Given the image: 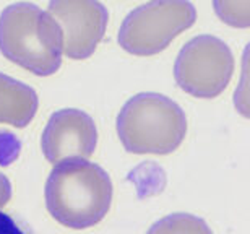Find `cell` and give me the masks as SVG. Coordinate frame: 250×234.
Segmentation results:
<instances>
[{
    "mask_svg": "<svg viewBox=\"0 0 250 234\" xmlns=\"http://www.w3.org/2000/svg\"><path fill=\"white\" fill-rule=\"evenodd\" d=\"M112 192L109 174L84 158L54 164L44 189L47 212L70 230H88L101 223L111 210Z\"/></svg>",
    "mask_w": 250,
    "mask_h": 234,
    "instance_id": "obj_1",
    "label": "cell"
},
{
    "mask_svg": "<svg viewBox=\"0 0 250 234\" xmlns=\"http://www.w3.org/2000/svg\"><path fill=\"white\" fill-rule=\"evenodd\" d=\"M0 51L24 70L49 77L62 65V33L51 15L36 5L13 3L0 15Z\"/></svg>",
    "mask_w": 250,
    "mask_h": 234,
    "instance_id": "obj_2",
    "label": "cell"
},
{
    "mask_svg": "<svg viewBox=\"0 0 250 234\" xmlns=\"http://www.w3.org/2000/svg\"><path fill=\"white\" fill-rule=\"evenodd\" d=\"M117 135L133 155H169L187 133L186 112L159 93H140L124 104L117 116Z\"/></svg>",
    "mask_w": 250,
    "mask_h": 234,
    "instance_id": "obj_3",
    "label": "cell"
},
{
    "mask_svg": "<svg viewBox=\"0 0 250 234\" xmlns=\"http://www.w3.org/2000/svg\"><path fill=\"white\" fill-rule=\"evenodd\" d=\"M195 20L197 10L188 0H151L124 20L119 44L133 56H154L192 26Z\"/></svg>",
    "mask_w": 250,
    "mask_h": 234,
    "instance_id": "obj_4",
    "label": "cell"
},
{
    "mask_svg": "<svg viewBox=\"0 0 250 234\" xmlns=\"http://www.w3.org/2000/svg\"><path fill=\"white\" fill-rule=\"evenodd\" d=\"M234 57L228 44L208 36L193 38L179 52L174 77L184 91L195 98L219 96L231 82Z\"/></svg>",
    "mask_w": 250,
    "mask_h": 234,
    "instance_id": "obj_5",
    "label": "cell"
},
{
    "mask_svg": "<svg viewBox=\"0 0 250 234\" xmlns=\"http://www.w3.org/2000/svg\"><path fill=\"white\" fill-rule=\"evenodd\" d=\"M47 13L62 33L63 54L73 61L91 57L106 33L109 15L98 0H51Z\"/></svg>",
    "mask_w": 250,
    "mask_h": 234,
    "instance_id": "obj_6",
    "label": "cell"
},
{
    "mask_svg": "<svg viewBox=\"0 0 250 234\" xmlns=\"http://www.w3.org/2000/svg\"><path fill=\"white\" fill-rule=\"evenodd\" d=\"M98 130L89 114L80 109H61L52 114L42 130L41 148L49 163L89 158L96 150Z\"/></svg>",
    "mask_w": 250,
    "mask_h": 234,
    "instance_id": "obj_7",
    "label": "cell"
},
{
    "mask_svg": "<svg viewBox=\"0 0 250 234\" xmlns=\"http://www.w3.org/2000/svg\"><path fill=\"white\" fill-rule=\"evenodd\" d=\"M36 91L18 80L0 73V124L23 128L38 112Z\"/></svg>",
    "mask_w": 250,
    "mask_h": 234,
    "instance_id": "obj_8",
    "label": "cell"
},
{
    "mask_svg": "<svg viewBox=\"0 0 250 234\" xmlns=\"http://www.w3.org/2000/svg\"><path fill=\"white\" fill-rule=\"evenodd\" d=\"M146 234H213V231L203 218L190 213H172L154 223Z\"/></svg>",
    "mask_w": 250,
    "mask_h": 234,
    "instance_id": "obj_9",
    "label": "cell"
},
{
    "mask_svg": "<svg viewBox=\"0 0 250 234\" xmlns=\"http://www.w3.org/2000/svg\"><path fill=\"white\" fill-rule=\"evenodd\" d=\"M218 18L229 26L249 28L250 0H213Z\"/></svg>",
    "mask_w": 250,
    "mask_h": 234,
    "instance_id": "obj_10",
    "label": "cell"
},
{
    "mask_svg": "<svg viewBox=\"0 0 250 234\" xmlns=\"http://www.w3.org/2000/svg\"><path fill=\"white\" fill-rule=\"evenodd\" d=\"M0 234H33V233L18 218L0 212Z\"/></svg>",
    "mask_w": 250,
    "mask_h": 234,
    "instance_id": "obj_11",
    "label": "cell"
},
{
    "mask_svg": "<svg viewBox=\"0 0 250 234\" xmlns=\"http://www.w3.org/2000/svg\"><path fill=\"white\" fill-rule=\"evenodd\" d=\"M12 198V182L0 171V208H3Z\"/></svg>",
    "mask_w": 250,
    "mask_h": 234,
    "instance_id": "obj_12",
    "label": "cell"
}]
</instances>
